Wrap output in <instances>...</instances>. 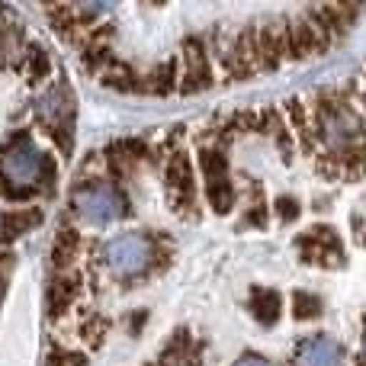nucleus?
<instances>
[{
	"label": "nucleus",
	"mask_w": 366,
	"mask_h": 366,
	"mask_svg": "<svg viewBox=\"0 0 366 366\" xmlns=\"http://www.w3.org/2000/svg\"><path fill=\"white\" fill-rule=\"evenodd\" d=\"M312 122H315V135L318 145L325 148L322 154L335 158L341 164L347 154L366 148V135H363V119L347 97L341 94H328L318 97V103L312 107Z\"/></svg>",
	"instance_id": "f257e3e1"
},
{
	"label": "nucleus",
	"mask_w": 366,
	"mask_h": 366,
	"mask_svg": "<svg viewBox=\"0 0 366 366\" xmlns=\"http://www.w3.org/2000/svg\"><path fill=\"white\" fill-rule=\"evenodd\" d=\"M36 119L42 132L55 139V145L64 154H71V145H74V90L68 84L45 90L42 100L36 103Z\"/></svg>",
	"instance_id": "f03ea898"
},
{
	"label": "nucleus",
	"mask_w": 366,
	"mask_h": 366,
	"mask_svg": "<svg viewBox=\"0 0 366 366\" xmlns=\"http://www.w3.org/2000/svg\"><path fill=\"white\" fill-rule=\"evenodd\" d=\"M42 164H45V154L36 148V142H32L29 135H16V139L0 152V180L13 189L32 193L29 187L42 177Z\"/></svg>",
	"instance_id": "7ed1b4c3"
},
{
	"label": "nucleus",
	"mask_w": 366,
	"mask_h": 366,
	"mask_svg": "<svg viewBox=\"0 0 366 366\" xmlns=\"http://www.w3.org/2000/svg\"><path fill=\"white\" fill-rule=\"evenodd\" d=\"M103 260H107V267L113 273H119V277H139L154 260V244H152V238L142 232H122L107 241Z\"/></svg>",
	"instance_id": "20e7f679"
},
{
	"label": "nucleus",
	"mask_w": 366,
	"mask_h": 366,
	"mask_svg": "<svg viewBox=\"0 0 366 366\" xmlns=\"http://www.w3.org/2000/svg\"><path fill=\"white\" fill-rule=\"evenodd\" d=\"M71 206H74L77 219H84L87 225H109L113 219H119L126 199H122V193L113 183L97 180V183L77 187L74 196H71Z\"/></svg>",
	"instance_id": "39448f33"
},
{
	"label": "nucleus",
	"mask_w": 366,
	"mask_h": 366,
	"mask_svg": "<svg viewBox=\"0 0 366 366\" xmlns=\"http://www.w3.org/2000/svg\"><path fill=\"white\" fill-rule=\"evenodd\" d=\"M164 183L167 193H171V202L180 215H193V199H196V171L193 161L183 148H174L164 161Z\"/></svg>",
	"instance_id": "423d86ee"
},
{
	"label": "nucleus",
	"mask_w": 366,
	"mask_h": 366,
	"mask_svg": "<svg viewBox=\"0 0 366 366\" xmlns=\"http://www.w3.org/2000/svg\"><path fill=\"white\" fill-rule=\"evenodd\" d=\"M331 42H335V39H331L309 13L286 19V49H290V58H296V61H309V58L325 55Z\"/></svg>",
	"instance_id": "0eeeda50"
},
{
	"label": "nucleus",
	"mask_w": 366,
	"mask_h": 366,
	"mask_svg": "<svg viewBox=\"0 0 366 366\" xmlns=\"http://www.w3.org/2000/svg\"><path fill=\"white\" fill-rule=\"evenodd\" d=\"M180 90L183 94H202L215 84V71H212V51H206L202 39H187L183 42V55H180Z\"/></svg>",
	"instance_id": "6e6552de"
},
{
	"label": "nucleus",
	"mask_w": 366,
	"mask_h": 366,
	"mask_svg": "<svg viewBox=\"0 0 366 366\" xmlns=\"http://www.w3.org/2000/svg\"><path fill=\"white\" fill-rule=\"evenodd\" d=\"M296 247L305 254L309 264H318V267H341L344 264V247H341V238L331 225H315L309 228L305 234L296 238Z\"/></svg>",
	"instance_id": "1a4fd4ad"
},
{
	"label": "nucleus",
	"mask_w": 366,
	"mask_h": 366,
	"mask_svg": "<svg viewBox=\"0 0 366 366\" xmlns=\"http://www.w3.org/2000/svg\"><path fill=\"white\" fill-rule=\"evenodd\" d=\"M296 366H341L344 363V350L335 337L328 335H315L305 337L296 344V354H292Z\"/></svg>",
	"instance_id": "9d476101"
},
{
	"label": "nucleus",
	"mask_w": 366,
	"mask_h": 366,
	"mask_svg": "<svg viewBox=\"0 0 366 366\" xmlns=\"http://www.w3.org/2000/svg\"><path fill=\"white\" fill-rule=\"evenodd\" d=\"M257 51L264 68H280L290 58L286 49V19H270L257 26Z\"/></svg>",
	"instance_id": "9b49d317"
},
{
	"label": "nucleus",
	"mask_w": 366,
	"mask_h": 366,
	"mask_svg": "<svg viewBox=\"0 0 366 366\" xmlns=\"http://www.w3.org/2000/svg\"><path fill=\"white\" fill-rule=\"evenodd\" d=\"M77 292H81V277L77 273H58L55 280L49 283V292H45V302H49V315L58 318L74 305Z\"/></svg>",
	"instance_id": "f8f14e48"
},
{
	"label": "nucleus",
	"mask_w": 366,
	"mask_h": 366,
	"mask_svg": "<svg viewBox=\"0 0 366 366\" xmlns=\"http://www.w3.org/2000/svg\"><path fill=\"white\" fill-rule=\"evenodd\" d=\"M305 13H309V16L315 19V23L322 26L331 39H337L341 32L350 29V23H354V16H357V6H350V4H328V6H312V10H305Z\"/></svg>",
	"instance_id": "ddd939ff"
},
{
	"label": "nucleus",
	"mask_w": 366,
	"mask_h": 366,
	"mask_svg": "<svg viewBox=\"0 0 366 366\" xmlns=\"http://www.w3.org/2000/svg\"><path fill=\"white\" fill-rule=\"evenodd\" d=\"M247 309H251V315L257 318L260 325H273L280 318L283 299H280V292L270 290V286H254L251 299H247Z\"/></svg>",
	"instance_id": "4468645a"
},
{
	"label": "nucleus",
	"mask_w": 366,
	"mask_h": 366,
	"mask_svg": "<svg viewBox=\"0 0 366 366\" xmlns=\"http://www.w3.org/2000/svg\"><path fill=\"white\" fill-rule=\"evenodd\" d=\"M77 254H81V232L71 225H64L61 232H58L55 238V247H51V257H55V267L61 273H68L71 267H74Z\"/></svg>",
	"instance_id": "2eb2a0df"
},
{
	"label": "nucleus",
	"mask_w": 366,
	"mask_h": 366,
	"mask_svg": "<svg viewBox=\"0 0 366 366\" xmlns=\"http://www.w3.org/2000/svg\"><path fill=\"white\" fill-rule=\"evenodd\" d=\"M177 58H171V61H161L158 68L152 71V74L142 81V90H148V94H171V90L180 87V71H177Z\"/></svg>",
	"instance_id": "dca6fc26"
},
{
	"label": "nucleus",
	"mask_w": 366,
	"mask_h": 366,
	"mask_svg": "<svg viewBox=\"0 0 366 366\" xmlns=\"http://www.w3.org/2000/svg\"><path fill=\"white\" fill-rule=\"evenodd\" d=\"M19 68H23V74L29 77L32 84H42V81H49V74H51V58L42 45H26L23 58H19Z\"/></svg>",
	"instance_id": "f3484780"
},
{
	"label": "nucleus",
	"mask_w": 366,
	"mask_h": 366,
	"mask_svg": "<svg viewBox=\"0 0 366 366\" xmlns=\"http://www.w3.org/2000/svg\"><path fill=\"white\" fill-rule=\"evenodd\" d=\"M100 81L107 84V87H113V90H122V94H132V90H142V81H145V77L135 74V71L129 68L126 61H119V58H116V61L109 64V71L100 77Z\"/></svg>",
	"instance_id": "a211bd4d"
},
{
	"label": "nucleus",
	"mask_w": 366,
	"mask_h": 366,
	"mask_svg": "<svg viewBox=\"0 0 366 366\" xmlns=\"http://www.w3.org/2000/svg\"><path fill=\"white\" fill-rule=\"evenodd\" d=\"M206 199L212 206V212L225 215L234 206V183L232 177H219V180H206Z\"/></svg>",
	"instance_id": "6ab92c4d"
},
{
	"label": "nucleus",
	"mask_w": 366,
	"mask_h": 366,
	"mask_svg": "<svg viewBox=\"0 0 366 366\" xmlns=\"http://www.w3.org/2000/svg\"><path fill=\"white\" fill-rule=\"evenodd\" d=\"M292 315L299 318V322H312V318L322 315V299L315 296V292H296L292 296Z\"/></svg>",
	"instance_id": "aec40b11"
},
{
	"label": "nucleus",
	"mask_w": 366,
	"mask_h": 366,
	"mask_svg": "<svg viewBox=\"0 0 366 366\" xmlns=\"http://www.w3.org/2000/svg\"><path fill=\"white\" fill-rule=\"evenodd\" d=\"M103 335H107V322H103L100 315L87 318V322L81 325V337L87 344H94V347H97V344H103Z\"/></svg>",
	"instance_id": "412c9836"
},
{
	"label": "nucleus",
	"mask_w": 366,
	"mask_h": 366,
	"mask_svg": "<svg viewBox=\"0 0 366 366\" xmlns=\"http://www.w3.org/2000/svg\"><path fill=\"white\" fill-rule=\"evenodd\" d=\"M273 212H277L280 222H286V225H290V222L299 219V212H302V209H299V202L292 199V196H280V199L273 202Z\"/></svg>",
	"instance_id": "4be33fe9"
},
{
	"label": "nucleus",
	"mask_w": 366,
	"mask_h": 366,
	"mask_svg": "<svg viewBox=\"0 0 366 366\" xmlns=\"http://www.w3.org/2000/svg\"><path fill=\"white\" fill-rule=\"evenodd\" d=\"M267 212H270V209H267L264 202H257V206H254L251 212H244V225H257V228H264V225H267Z\"/></svg>",
	"instance_id": "5701e85b"
},
{
	"label": "nucleus",
	"mask_w": 366,
	"mask_h": 366,
	"mask_svg": "<svg viewBox=\"0 0 366 366\" xmlns=\"http://www.w3.org/2000/svg\"><path fill=\"white\" fill-rule=\"evenodd\" d=\"M234 366H270V363H267L260 354H241L238 360H234Z\"/></svg>",
	"instance_id": "b1692460"
},
{
	"label": "nucleus",
	"mask_w": 366,
	"mask_h": 366,
	"mask_svg": "<svg viewBox=\"0 0 366 366\" xmlns=\"http://www.w3.org/2000/svg\"><path fill=\"white\" fill-rule=\"evenodd\" d=\"M4 225H6V212L0 209V232H4Z\"/></svg>",
	"instance_id": "393cba45"
},
{
	"label": "nucleus",
	"mask_w": 366,
	"mask_h": 366,
	"mask_svg": "<svg viewBox=\"0 0 366 366\" xmlns=\"http://www.w3.org/2000/svg\"><path fill=\"white\" fill-rule=\"evenodd\" d=\"M363 366H366V341H363Z\"/></svg>",
	"instance_id": "a878e982"
}]
</instances>
